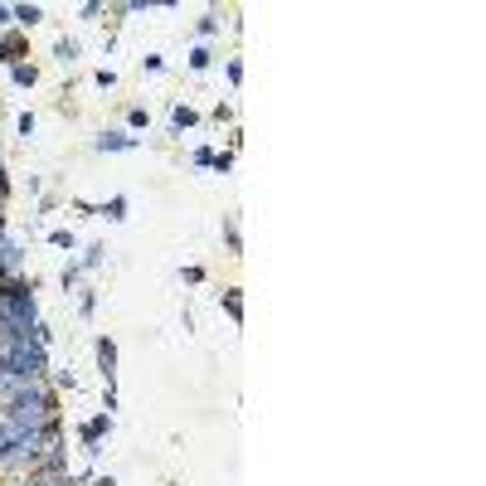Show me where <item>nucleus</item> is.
<instances>
[{"instance_id": "nucleus-1", "label": "nucleus", "mask_w": 486, "mask_h": 486, "mask_svg": "<svg viewBox=\"0 0 486 486\" xmlns=\"http://www.w3.org/2000/svg\"><path fill=\"white\" fill-rule=\"evenodd\" d=\"M0 360H5L20 380H44V370H49V355H44V341H39V336H29V341H20V345L0 350Z\"/></svg>"}, {"instance_id": "nucleus-2", "label": "nucleus", "mask_w": 486, "mask_h": 486, "mask_svg": "<svg viewBox=\"0 0 486 486\" xmlns=\"http://www.w3.org/2000/svg\"><path fill=\"white\" fill-rule=\"evenodd\" d=\"M78 438H83V452L97 457V452H102V443L112 438V413H93V418L78 428Z\"/></svg>"}, {"instance_id": "nucleus-3", "label": "nucleus", "mask_w": 486, "mask_h": 486, "mask_svg": "<svg viewBox=\"0 0 486 486\" xmlns=\"http://www.w3.org/2000/svg\"><path fill=\"white\" fill-rule=\"evenodd\" d=\"M15 278H24V253L15 238H0V283H15Z\"/></svg>"}, {"instance_id": "nucleus-4", "label": "nucleus", "mask_w": 486, "mask_h": 486, "mask_svg": "<svg viewBox=\"0 0 486 486\" xmlns=\"http://www.w3.org/2000/svg\"><path fill=\"white\" fill-rule=\"evenodd\" d=\"M93 151H136V136L131 131H102L93 141Z\"/></svg>"}, {"instance_id": "nucleus-5", "label": "nucleus", "mask_w": 486, "mask_h": 486, "mask_svg": "<svg viewBox=\"0 0 486 486\" xmlns=\"http://www.w3.org/2000/svg\"><path fill=\"white\" fill-rule=\"evenodd\" d=\"M97 365H102V380L112 385V380H117V345H112L107 336H97Z\"/></svg>"}, {"instance_id": "nucleus-6", "label": "nucleus", "mask_w": 486, "mask_h": 486, "mask_svg": "<svg viewBox=\"0 0 486 486\" xmlns=\"http://www.w3.org/2000/svg\"><path fill=\"white\" fill-rule=\"evenodd\" d=\"M44 20V5H10V24H20V29H34Z\"/></svg>"}, {"instance_id": "nucleus-7", "label": "nucleus", "mask_w": 486, "mask_h": 486, "mask_svg": "<svg viewBox=\"0 0 486 486\" xmlns=\"http://www.w3.org/2000/svg\"><path fill=\"white\" fill-rule=\"evenodd\" d=\"M190 127H199V112L185 107V102H176V107H171V131L180 136V131H190Z\"/></svg>"}, {"instance_id": "nucleus-8", "label": "nucleus", "mask_w": 486, "mask_h": 486, "mask_svg": "<svg viewBox=\"0 0 486 486\" xmlns=\"http://www.w3.org/2000/svg\"><path fill=\"white\" fill-rule=\"evenodd\" d=\"M78 54H83V44H78V39H59V44H54V59H59L64 69H69V64H78Z\"/></svg>"}, {"instance_id": "nucleus-9", "label": "nucleus", "mask_w": 486, "mask_h": 486, "mask_svg": "<svg viewBox=\"0 0 486 486\" xmlns=\"http://www.w3.org/2000/svg\"><path fill=\"white\" fill-rule=\"evenodd\" d=\"M20 54H24V39H20V34H5V39H0V59L15 69V64H20Z\"/></svg>"}, {"instance_id": "nucleus-10", "label": "nucleus", "mask_w": 486, "mask_h": 486, "mask_svg": "<svg viewBox=\"0 0 486 486\" xmlns=\"http://www.w3.org/2000/svg\"><path fill=\"white\" fill-rule=\"evenodd\" d=\"M219 301H224V311H229V321L238 326V321H243V296H238V287H224V296H219Z\"/></svg>"}, {"instance_id": "nucleus-11", "label": "nucleus", "mask_w": 486, "mask_h": 486, "mask_svg": "<svg viewBox=\"0 0 486 486\" xmlns=\"http://www.w3.org/2000/svg\"><path fill=\"white\" fill-rule=\"evenodd\" d=\"M20 385H24V380H20V375H15V370L0 360V403H10V394H15Z\"/></svg>"}, {"instance_id": "nucleus-12", "label": "nucleus", "mask_w": 486, "mask_h": 486, "mask_svg": "<svg viewBox=\"0 0 486 486\" xmlns=\"http://www.w3.org/2000/svg\"><path fill=\"white\" fill-rule=\"evenodd\" d=\"M10 78H15V83H20V88H34V83H39V69H34V64H24V59H20V64H15V69H10Z\"/></svg>"}, {"instance_id": "nucleus-13", "label": "nucleus", "mask_w": 486, "mask_h": 486, "mask_svg": "<svg viewBox=\"0 0 486 486\" xmlns=\"http://www.w3.org/2000/svg\"><path fill=\"white\" fill-rule=\"evenodd\" d=\"M209 64H214V49H209V44H194V49H190V69H194V73H204Z\"/></svg>"}, {"instance_id": "nucleus-14", "label": "nucleus", "mask_w": 486, "mask_h": 486, "mask_svg": "<svg viewBox=\"0 0 486 486\" xmlns=\"http://www.w3.org/2000/svg\"><path fill=\"white\" fill-rule=\"evenodd\" d=\"M194 29H199V39H214V34H219V10H204Z\"/></svg>"}, {"instance_id": "nucleus-15", "label": "nucleus", "mask_w": 486, "mask_h": 486, "mask_svg": "<svg viewBox=\"0 0 486 486\" xmlns=\"http://www.w3.org/2000/svg\"><path fill=\"white\" fill-rule=\"evenodd\" d=\"M102 214H107L112 224H122V219H127V194H112V199L102 204Z\"/></svg>"}, {"instance_id": "nucleus-16", "label": "nucleus", "mask_w": 486, "mask_h": 486, "mask_svg": "<svg viewBox=\"0 0 486 486\" xmlns=\"http://www.w3.org/2000/svg\"><path fill=\"white\" fill-rule=\"evenodd\" d=\"M102 253H107L102 243H88V248H83V258H78V268H83V273H88V268H102Z\"/></svg>"}, {"instance_id": "nucleus-17", "label": "nucleus", "mask_w": 486, "mask_h": 486, "mask_svg": "<svg viewBox=\"0 0 486 486\" xmlns=\"http://www.w3.org/2000/svg\"><path fill=\"white\" fill-rule=\"evenodd\" d=\"M224 238H229V253H243V238H238V224H234V214H224Z\"/></svg>"}, {"instance_id": "nucleus-18", "label": "nucleus", "mask_w": 486, "mask_h": 486, "mask_svg": "<svg viewBox=\"0 0 486 486\" xmlns=\"http://www.w3.org/2000/svg\"><path fill=\"white\" fill-rule=\"evenodd\" d=\"M127 122H131V131H141V127H151V117H146V107H131V112H127Z\"/></svg>"}, {"instance_id": "nucleus-19", "label": "nucleus", "mask_w": 486, "mask_h": 486, "mask_svg": "<svg viewBox=\"0 0 486 486\" xmlns=\"http://www.w3.org/2000/svg\"><path fill=\"white\" fill-rule=\"evenodd\" d=\"M49 243H54V248H73V243H78V238H73V234H69V229H54V234H49Z\"/></svg>"}, {"instance_id": "nucleus-20", "label": "nucleus", "mask_w": 486, "mask_h": 486, "mask_svg": "<svg viewBox=\"0 0 486 486\" xmlns=\"http://www.w3.org/2000/svg\"><path fill=\"white\" fill-rule=\"evenodd\" d=\"M214 171H219V176L234 171V151H214Z\"/></svg>"}, {"instance_id": "nucleus-21", "label": "nucleus", "mask_w": 486, "mask_h": 486, "mask_svg": "<svg viewBox=\"0 0 486 486\" xmlns=\"http://www.w3.org/2000/svg\"><path fill=\"white\" fill-rule=\"evenodd\" d=\"M190 161H194V166H214V146H194Z\"/></svg>"}, {"instance_id": "nucleus-22", "label": "nucleus", "mask_w": 486, "mask_h": 486, "mask_svg": "<svg viewBox=\"0 0 486 486\" xmlns=\"http://www.w3.org/2000/svg\"><path fill=\"white\" fill-rule=\"evenodd\" d=\"M78 311H83V316H93V311H97V292H83V296H78Z\"/></svg>"}, {"instance_id": "nucleus-23", "label": "nucleus", "mask_w": 486, "mask_h": 486, "mask_svg": "<svg viewBox=\"0 0 486 486\" xmlns=\"http://www.w3.org/2000/svg\"><path fill=\"white\" fill-rule=\"evenodd\" d=\"M78 278H83V268H78V263H69V268H64V287H78Z\"/></svg>"}, {"instance_id": "nucleus-24", "label": "nucleus", "mask_w": 486, "mask_h": 486, "mask_svg": "<svg viewBox=\"0 0 486 486\" xmlns=\"http://www.w3.org/2000/svg\"><path fill=\"white\" fill-rule=\"evenodd\" d=\"M180 278L194 287V283H204V268H194V263H190V268H180Z\"/></svg>"}, {"instance_id": "nucleus-25", "label": "nucleus", "mask_w": 486, "mask_h": 486, "mask_svg": "<svg viewBox=\"0 0 486 486\" xmlns=\"http://www.w3.org/2000/svg\"><path fill=\"white\" fill-rule=\"evenodd\" d=\"M97 88H117V73L112 69H97Z\"/></svg>"}, {"instance_id": "nucleus-26", "label": "nucleus", "mask_w": 486, "mask_h": 486, "mask_svg": "<svg viewBox=\"0 0 486 486\" xmlns=\"http://www.w3.org/2000/svg\"><path fill=\"white\" fill-rule=\"evenodd\" d=\"M10 452H15V448H10V433H5V428H0V462H5V457H10Z\"/></svg>"}, {"instance_id": "nucleus-27", "label": "nucleus", "mask_w": 486, "mask_h": 486, "mask_svg": "<svg viewBox=\"0 0 486 486\" xmlns=\"http://www.w3.org/2000/svg\"><path fill=\"white\" fill-rule=\"evenodd\" d=\"M5 194H10V176H5V161H0V204H5Z\"/></svg>"}, {"instance_id": "nucleus-28", "label": "nucleus", "mask_w": 486, "mask_h": 486, "mask_svg": "<svg viewBox=\"0 0 486 486\" xmlns=\"http://www.w3.org/2000/svg\"><path fill=\"white\" fill-rule=\"evenodd\" d=\"M88 486H117V477L107 472V477H93V482H88Z\"/></svg>"}, {"instance_id": "nucleus-29", "label": "nucleus", "mask_w": 486, "mask_h": 486, "mask_svg": "<svg viewBox=\"0 0 486 486\" xmlns=\"http://www.w3.org/2000/svg\"><path fill=\"white\" fill-rule=\"evenodd\" d=\"M0 24H10V5H0Z\"/></svg>"}, {"instance_id": "nucleus-30", "label": "nucleus", "mask_w": 486, "mask_h": 486, "mask_svg": "<svg viewBox=\"0 0 486 486\" xmlns=\"http://www.w3.org/2000/svg\"><path fill=\"white\" fill-rule=\"evenodd\" d=\"M0 238H5V204H0Z\"/></svg>"}]
</instances>
